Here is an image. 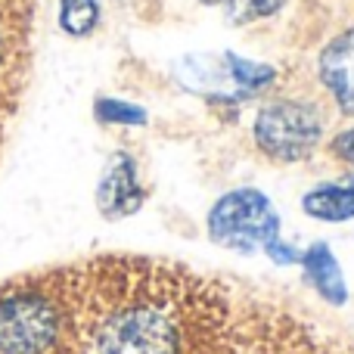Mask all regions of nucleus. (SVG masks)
Returning a JSON list of instances; mask_svg holds the SVG:
<instances>
[{"label":"nucleus","mask_w":354,"mask_h":354,"mask_svg":"<svg viewBox=\"0 0 354 354\" xmlns=\"http://www.w3.org/2000/svg\"><path fill=\"white\" fill-rule=\"evenodd\" d=\"M264 258H268L270 264H277V268H299V258H301V249L295 243H286V239H274V243L268 245V249L261 252Z\"/></svg>","instance_id":"nucleus-12"},{"label":"nucleus","mask_w":354,"mask_h":354,"mask_svg":"<svg viewBox=\"0 0 354 354\" xmlns=\"http://www.w3.org/2000/svg\"><path fill=\"white\" fill-rule=\"evenodd\" d=\"M56 22H59L62 35L75 37V41L91 37L103 22V0H59Z\"/></svg>","instance_id":"nucleus-9"},{"label":"nucleus","mask_w":354,"mask_h":354,"mask_svg":"<svg viewBox=\"0 0 354 354\" xmlns=\"http://www.w3.org/2000/svg\"><path fill=\"white\" fill-rule=\"evenodd\" d=\"M283 218L274 199L258 187H233L212 202L205 233L218 249L252 258L283 236Z\"/></svg>","instance_id":"nucleus-2"},{"label":"nucleus","mask_w":354,"mask_h":354,"mask_svg":"<svg viewBox=\"0 0 354 354\" xmlns=\"http://www.w3.org/2000/svg\"><path fill=\"white\" fill-rule=\"evenodd\" d=\"M93 118L103 128H147L149 124L147 106L122 97H97L93 100Z\"/></svg>","instance_id":"nucleus-10"},{"label":"nucleus","mask_w":354,"mask_h":354,"mask_svg":"<svg viewBox=\"0 0 354 354\" xmlns=\"http://www.w3.org/2000/svg\"><path fill=\"white\" fill-rule=\"evenodd\" d=\"M218 62H221V68H224V78L239 103L270 91V87L277 84V78H280V72H277L270 62L249 59V56H239V53H233V50H224V53L218 56Z\"/></svg>","instance_id":"nucleus-8"},{"label":"nucleus","mask_w":354,"mask_h":354,"mask_svg":"<svg viewBox=\"0 0 354 354\" xmlns=\"http://www.w3.org/2000/svg\"><path fill=\"white\" fill-rule=\"evenodd\" d=\"M72 283L81 354H236L227 299L177 261L103 255Z\"/></svg>","instance_id":"nucleus-1"},{"label":"nucleus","mask_w":354,"mask_h":354,"mask_svg":"<svg viewBox=\"0 0 354 354\" xmlns=\"http://www.w3.org/2000/svg\"><path fill=\"white\" fill-rule=\"evenodd\" d=\"M317 78L339 115L354 118V25L336 31L324 44L317 53Z\"/></svg>","instance_id":"nucleus-5"},{"label":"nucleus","mask_w":354,"mask_h":354,"mask_svg":"<svg viewBox=\"0 0 354 354\" xmlns=\"http://www.w3.org/2000/svg\"><path fill=\"white\" fill-rule=\"evenodd\" d=\"M93 202H97V212L103 221H124L140 212L147 202V187L140 180L137 156H131L128 149L109 153L103 171L97 177Z\"/></svg>","instance_id":"nucleus-4"},{"label":"nucleus","mask_w":354,"mask_h":354,"mask_svg":"<svg viewBox=\"0 0 354 354\" xmlns=\"http://www.w3.org/2000/svg\"><path fill=\"white\" fill-rule=\"evenodd\" d=\"M301 212L320 224H345L354 221V168L339 180H324L305 189L299 199Z\"/></svg>","instance_id":"nucleus-7"},{"label":"nucleus","mask_w":354,"mask_h":354,"mask_svg":"<svg viewBox=\"0 0 354 354\" xmlns=\"http://www.w3.org/2000/svg\"><path fill=\"white\" fill-rule=\"evenodd\" d=\"M286 6V0H227V19L236 25H249L258 19H270Z\"/></svg>","instance_id":"nucleus-11"},{"label":"nucleus","mask_w":354,"mask_h":354,"mask_svg":"<svg viewBox=\"0 0 354 354\" xmlns=\"http://www.w3.org/2000/svg\"><path fill=\"white\" fill-rule=\"evenodd\" d=\"M196 3H202V6H224L227 0H196Z\"/></svg>","instance_id":"nucleus-14"},{"label":"nucleus","mask_w":354,"mask_h":354,"mask_svg":"<svg viewBox=\"0 0 354 354\" xmlns=\"http://www.w3.org/2000/svg\"><path fill=\"white\" fill-rule=\"evenodd\" d=\"M326 149H330L333 159H339L342 165L354 168V124H348V128L336 131V134L330 137V143H326Z\"/></svg>","instance_id":"nucleus-13"},{"label":"nucleus","mask_w":354,"mask_h":354,"mask_svg":"<svg viewBox=\"0 0 354 354\" xmlns=\"http://www.w3.org/2000/svg\"><path fill=\"white\" fill-rule=\"evenodd\" d=\"M299 270H301L305 286L314 289V295H317L324 305H330V308L348 305L351 289H348V280H345L342 261L336 258V252H333V245L326 243V239H317V243L301 249Z\"/></svg>","instance_id":"nucleus-6"},{"label":"nucleus","mask_w":354,"mask_h":354,"mask_svg":"<svg viewBox=\"0 0 354 354\" xmlns=\"http://www.w3.org/2000/svg\"><path fill=\"white\" fill-rule=\"evenodd\" d=\"M326 137V115L317 103L301 97H280L258 106L252 118V140L258 153L277 165H301L320 149Z\"/></svg>","instance_id":"nucleus-3"}]
</instances>
